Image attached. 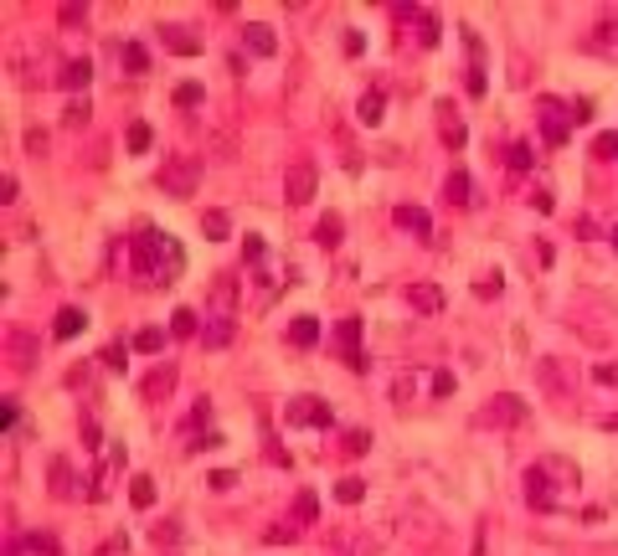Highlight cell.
Wrapping results in <instances>:
<instances>
[{
	"mask_svg": "<svg viewBox=\"0 0 618 556\" xmlns=\"http://www.w3.org/2000/svg\"><path fill=\"white\" fill-rule=\"evenodd\" d=\"M129 263H134L139 283H176L181 268H186V247L160 227H139L129 237Z\"/></svg>",
	"mask_w": 618,
	"mask_h": 556,
	"instance_id": "cell-1",
	"label": "cell"
},
{
	"mask_svg": "<svg viewBox=\"0 0 618 556\" xmlns=\"http://www.w3.org/2000/svg\"><path fill=\"white\" fill-rule=\"evenodd\" d=\"M160 185H165V196H196L201 185V160L196 155H176L165 165V176H160Z\"/></svg>",
	"mask_w": 618,
	"mask_h": 556,
	"instance_id": "cell-2",
	"label": "cell"
},
{
	"mask_svg": "<svg viewBox=\"0 0 618 556\" xmlns=\"http://www.w3.org/2000/svg\"><path fill=\"white\" fill-rule=\"evenodd\" d=\"M284 422L289 428H330L335 412H330V402H320V397H289Z\"/></svg>",
	"mask_w": 618,
	"mask_h": 556,
	"instance_id": "cell-3",
	"label": "cell"
},
{
	"mask_svg": "<svg viewBox=\"0 0 618 556\" xmlns=\"http://www.w3.org/2000/svg\"><path fill=\"white\" fill-rule=\"evenodd\" d=\"M335 351H340V361L351 366V371L371 366V361H366V351H361V320H356V314H345V320L335 325Z\"/></svg>",
	"mask_w": 618,
	"mask_h": 556,
	"instance_id": "cell-4",
	"label": "cell"
},
{
	"mask_svg": "<svg viewBox=\"0 0 618 556\" xmlns=\"http://www.w3.org/2000/svg\"><path fill=\"white\" fill-rule=\"evenodd\" d=\"M541 134H546V145H567V134H572V103L541 98Z\"/></svg>",
	"mask_w": 618,
	"mask_h": 556,
	"instance_id": "cell-5",
	"label": "cell"
},
{
	"mask_svg": "<svg viewBox=\"0 0 618 556\" xmlns=\"http://www.w3.org/2000/svg\"><path fill=\"white\" fill-rule=\"evenodd\" d=\"M314 185H320V176H314V165H309V160L289 165V181H284L289 206H309V201H314Z\"/></svg>",
	"mask_w": 618,
	"mask_h": 556,
	"instance_id": "cell-6",
	"label": "cell"
},
{
	"mask_svg": "<svg viewBox=\"0 0 618 556\" xmlns=\"http://www.w3.org/2000/svg\"><path fill=\"white\" fill-rule=\"evenodd\" d=\"M232 335H237V320H232V314H206V325H201V345H206V351H222Z\"/></svg>",
	"mask_w": 618,
	"mask_h": 556,
	"instance_id": "cell-7",
	"label": "cell"
},
{
	"mask_svg": "<svg viewBox=\"0 0 618 556\" xmlns=\"http://www.w3.org/2000/svg\"><path fill=\"white\" fill-rule=\"evenodd\" d=\"M526 500L536 510H557V495H551V479H546V464H536L526 474Z\"/></svg>",
	"mask_w": 618,
	"mask_h": 556,
	"instance_id": "cell-8",
	"label": "cell"
},
{
	"mask_svg": "<svg viewBox=\"0 0 618 556\" xmlns=\"http://www.w3.org/2000/svg\"><path fill=\"white\" fill-rule=\"evenodd\" d=\"M160 41H165V52H176V57H196L201 52V37H191L186 26H160Z\"/></svg>",
	"mask_w": 618,
	"mask_h": 556,
	"instance_id": "cell-9",
	"label": "cell"
},
{
	"mask_svg": "<svg viewBox=\"0 0 618 556\" xmlns=\"http://www.w3.org/2000/svg\"><path fill=\"white\" fill-rule=\"evenodd\" d=\"M243 41H247V52H253V57H274V52H278V41H274V26H263V21L243 26Z\"/></svg>",
	"mask_w": 618,
	"mask_h": 556,
	"instance_id": "cell-10",
	"label": "cell"
},
{
	"mask_svg": "<svg viewBox=\"0 0 618 556\" xmlns=\"http://www.w3.org/2000/svg\"><path fill=\"white\" fill-rule=\"evenodd\" d=\"M356 119H361L366 129H376L387 119V93L382 88H371V93H361V103H356Z\"/></svg>",
	"mask_w": 618,
	"mask_h": 556,
	"instance_id": "cell-11",
	"label": "cell"
},
{
	"mask_svg": "<svg viewBox=\"0 0 618 556\" xmlns=\"http://www.w3.org/2000/svg\"><path fill=\"white\" fill-rule=\"evenodd\" d=\"M526 418V402L520 397H495V407L480 412V422H520Z\"/></svg>",
	"mask_w": 618,
	"mask_h": 556,
	"instance_id": "cell-12",
	"label": "cell"
},
{
	"mask_svg": "<svg viewBox=\"0 0 618 556\" xmlns=\"http://www.w3.org/2000/svg\"><path fill=\"white\" fill-rule=\"evenodd\" d=\"M83 330H88V314H83L78 304H68V309L57 314V325H52V335H57V340H78Z\"/></svg>",
	"mask_w": 618,
	"mask_h": 556,
	"instance_id": "cell-13",
	"label": "cell"
},
{
	"mask_svg": "<svg viewBox=\"0 0 618 556\" xmlns=\"http://www.w3.org/2000/svg\"><path fill=\"white\" fill-rule=\"evenodd\" d=\"M57 83H62V88H68V93H83V88H88V83H93V62H88V57L68 62V68L57 72Z\"/></svg>",
	"mask_w": 618,
	"mask_h": 556,
	"instance_id": "cell-14",
	"label": "cell"
},
{
	"mask_svg": "<svg viewBox=\"0 0 618 556\" xmlns=\"http://www.w3.org/2000/svg\"><path fill=\"white\" fill-rule=\"evenodd\" d=\"M443 196H449L453 206H474V181H469V170H453V176L443 181Z\"/></svg>",
	"mask_w": 618,
	"mask_h": 556,
	"instance_id": "cell-15",
	"label": "cell"
},
{
	"mask_svg": "<svg viewBox=\"0 0 618 556\" xmlns=\"http://www.w3.org/2000/svg\"><path fill=\"white\" fill-rule=\"evenodd\" d=\"M289 340H294L299 351H309V345H320V320H314V314H299V320L289 325Z\"/></svg>",
	"mask_w": 618,
	"mask_h": 556,
	"instance_id": "cell-16",
	"label": "cell"
},
{
	"mask_svg": "<svg viewBox=\"0 0 618 556\" xmlns=\"http://www.w3.org/2000/svg\"><path fill=\"white\" fill-rule=\"evenodd\" d=\"M397 227H407V232H418V237H428L433 232V216L428 212H422V206H397Z\"/></svg>",
	"mask_w": 618,
	"mask_h": 556,
	"instance_id": "cell-17",
	"label": "cell"
},
{
	"mask_svg": "<svg viewBox=\"0 0 618 556\" xmlns=\"http://www.w3.org/2000/svg\"><path fill=\"white\" fill-rule=\"evenodd\" d=\"M412 309H418V314H438L443 309V289H438V283H418V289H412Z\"/></svg>",
	"mask_w": 618,
	"mask_h": 556,
	"instance_id": "cell-18",
	"label": "cell"
},
{
	"mask_svg": "<svg viewBox=\"0 0 618 556\" xmlns=\"http://www.w3.org/2000/svg\"><path fill=\"white\" fill-rule=\"evenodd\" d=\"M10 356H16V371H31L37 366V340H31L26 330H16L10 335Z\"/></svg>",
	"mask_w": 618,
	"mask_h": 556,
	"instance_id": "cell-19",
	"label": "cell"
},
{
	"mask_svg": "<svg viewBox=\"0 0 618 556\" xmlns=\"http://www.w3.org/2000/svg\"><path fill=\"white\" fill-rule=\"evenodd\" d=\"M119 62H124L134 78H145V72H150V52L139 47V41H124V47H119Z\"/></svg>",
	"mask_w": 618,
	"mask_h": 556,
	"instance_id": "cell-20",
	"label": "cell"
},
{
	"mask_svg": "<svg viewBox=\"0 0 618 556\" xmlns=\"http://www.w3.org/2000/svg\"><path fill=\"white\" fill-rule=\"evenodd\" d=\"M340 237H345V222H340V216H320V227H314V243H320V247H340Z\"/></svg>",
	"mask_w": 618,
	"mask_h": 556,
	"instance_id": "cell-21",
	"label": "cell"
},
{
	"mask_svg": "<svg viewBox=\"0 0 618 556\" xmlns=\"http://www.w3.org/2000/svg\"><path fill=\"white\" fill-rule=\"evenodd\" d=\"M412 21H418V41H422V47H438V37H443L438 16H433V10H422V6H418V16H412Z\"/></svg>",
	"mask_w": 618,
	"mask_h": 556,
	"instance_id": "cell-22",
	"label": "cell"
},
{
	"mask_svg": "<svg viewBox=\"0 0 618 556\" xmlns=\"http://www.w3.org/2000/svg\"><path fill=\"white\" fill-rule=\"evenodd\" d=\"M232 304H237V283L232 278H216V289H212V309L216 314H232ZM237 320V314H232Z\"/></svg>",
	"mask_w": 618,
	"mask_h": 556,
	"instance_id": "cell-23",
	"label": "cell"
},
{
	"mask_svg": "<svg viewBox=\"0 0 618 556\" xmlns=\"http://www.w3.org/2000/svg\"><path fill=\"white\" fill-rule=\"evenodd\" d=\"M129 500H134L139 510H150V505H155V479H150V474H134V479H129Z\"/></svg>",
	"mask_w": 618,
	"mask_h": 556,
	"instance_id": "cell-24",
	"label": "cell"
},
{
	"mask_svg": "<svg viewBox=\"0 0 618 556\" xmlns=\"http://www.w3.org/2000/svg\"><path fill=\"white\" fill-rule=\"evenodd\" d=\"M314 515H320L314 489H299V500H294V526H314Z\"/></svg>",
	"mask_w": 618,
	"mask_h": 556,
	"instance_id": "cell-25",
	"label": "cell"
},
{
	"mask_svg": "<svg viewBox=\"0 0 618 556\" xmlns=\"http://www.w3.org/2000/svg\"><path fill=\"white\" fill-rule=\"evenodd\" d=\"M129 345H134V351H145V356H160V351H165V330H155V325H150V330H139Z\"/></svg>",
	"mask_w": 618,
	"mask_h": 556,
	"instance_id": "cell-26",
	"label": "cell"
},
{
	"mask_svg": "<svg viewBox=\"0 0 618 556\" xmlns=\"http://www.w3.org/2000/svg\"><path fill=\"white\" fill-rule=\"evenodd\" d=\"M335 500H340V505H361L366 500V479H340V484H335Z\"/></svg>",
	"mask_w": 618,
	"mask_h": 556,
	"instance_id": "cell-27",
	"label": "cell"
},
{
	"mask_svg": "<svg viewBox=\"0 0 618 556\" xmlns=\"http://www.w3.org/2000/svg\"><path fill=\"white\" fill-rule=\"evenodd\" d=\"M155 145V129L139 119V124H129V155H145V150Z\"/></svg>",
	"mask_w": 618,
	"mask_h": 556,
	"instance_id": "cell-28",
	"label": "cell"
},
{
	"mask_svg": "<svg viewBox=\"0 0 618 556\" xmlns=\"http://www.w3.org/2000/svg\"><path fill=\"white\" fill-rule=\"evenodd\" d=\"M170 387H176V366H160V371H155V376H150V381H145V397H165V391H170Z\"/></svg>",
	"mask_w": 618,
	"mask_h": 556,
	"instance_id": "cell-29",
	"label": "cell"
},
{
	"mask_svg": "<svg viewBox=\"0 0 618 556\" xmlns=\"http://www.w3.org/2000/svg\"><path fill=\"white\" fill-rule=\"evenodd\" d=\"M227 227H232V222H227V212H206V216H201V232H206V243H222V237H227Z\"/></svg>",
	"mask_w": 618,
	"mask_h": 556,
	"instance_id": "cell-30",
	"label": "cell"
},
{
	"mask_svg": "<svg viewBox=\"0 0 618 556\" xmlns=\"http://www.w3.org/2000/svg\"><path fill=\"white\" fill-rule=\"evenodd\" d=\"M170 335H201L196 309H176V314H170Z\"/></svg>",
	"mask_w": 618,
	"mask_h": 556,
	"instance_id": "cell-31",
	"label": "cell"
},
{
	"mask_svg": "<svg viewBox=\"0 0 618 556\" xmlns=\"http://www.w3.org/2000/svg\"><path fill=\"white\" fill-rule=\"evenodd\" d=\"M176 103H181V108H201V103H206V88H201V83H181V88H176Z\"/></svg>",
	"mask_w": 618,
	"mask_h": 556,
	"instance_id": "cell-32",
	"label": "cell"
},
{
	"mask_svg": "<svg viewBox=\"0 0 618 556\" xmlns=\"http://www.w3.org/2000/svg\"><path fill=\"white\" fill-rule=\"evenodd\" d=\"M505 155H511V170H520V176H526V170L536 165V150H531V145H511Z\"/></svg>",
	"mask_w": 618,
	"mask_h": 556,
	"instance_id": "cell-33",
	"label": "cell"
},
{
	"mask_svg": "<svg viewBox=\"0 0 618 556\" xmlns=\"http://www.w3.org/2000/svg\"><path fill=\"white\" fill-rule=\"evenodd\" d=\"M129 351H134V345L114 340V345H108V351H103V366H108V371H124V366H129Z\"/></svg>",
	"mask_w": 618,
	"mask_h": 556,
	"instance_id": "cell-34",
	"label": "cell"
},
{
	"mask_svg": "<svg viewBox=\"0 0 618 556\" xmlns=\"http://www.w3.org/2000/svg\"><path fill=\"white\" fill-rule=\"evenodd\" d=\"M0 422H6V433H21V402L16 397L0 402Z\"/></svg>",
	"mask_w": 618,
	"mask_h": 556,
	"instance_id": "cell-35",
	"label": "cell"
},
{
	"mask_svg": "<svg viewBox=\"0 0 618 556\" xmlns=\"http://www.w3.org/2000/svg\"><path fill=\"white\" fill-rule=\"evenodd\" d=\"M464 139H469V129H464L459 119H443V145H449V150H459Z\"/></svg>",
	"mask_w": 618,
	"mask_h": 556,
	"instance_id": "cell-36",
	"label": "cell"
},
{
	"mask_svg": "<svg viewBox=\"0 0 618 556\" xmlns=\"http://www.w3.org/2000/svg\"><path fill=\"white\" fill-rule=\"evenodd\" d=\"M345 453H356V459H361V453H371V433H366V428L345 433Z\"/></svg>",
	"mask_w": 618,
	"mask_h": 556,
	"instance_id": "cell-37",
	"label": "cell"
},
{
	"mask_svg": "<svg viewBox=\"0 0 618 556\" xmlns=\"http://www.w3.org/2000/svg\"><path fill=\"white\" fill-rule=\"evenodd\" d=\"M57 21H62V26H83V21H88V6H78V0H68V6L57 10Z\"/></svg>",
	"mask_w": 618,
	"mask_h": 556,
	"instance_id": "cell-38",
	"label": "cell"
},
{
	"mask_svg": "<svg viewBox=\"0 0 618 556\" xmlns=\"http://www.w3.org/2000/svg\"><path fill=\"white\" fill-rule=\"evenodd\" d=\"M26 546L37 551V556H57V541H52L47 531H31V536H26Z\"/></svg>",
	"mask_w": 618,
	"mask_h": 556,
	"instance_id": "cell-39",
	"label": "cell"
},
{
	"mask_svg": "<svg viewBox=\"0 0 618 556\" xmlns=\"http://www.w3.org/2000/svg\"><path fill=\"white\" fill-rule=\"evenodd\" d=\"M88 114H93V108H88V98H72V103H68V114H62V119H68V124L78 129V124H88Z\"/></svg>",
	"mask_w": 618,
	"mask_h": 556,
	"instance_id": "cell-40",
	"label": "cell"
},
{
	"mask_svg": "<svg viewBox=\"0 0 618 556\" xmlns=\"http://www.w3.org/2000/svg\"><path fill=\"white\" fill-rule=\"evenodd\" d=\"M453 387H459L453 371H433V397H453Z\"/></svg>",
	"mask_w": 618,
	"mask_h": 556,
	"instance_id": "cell-41",
	"label": "cell"
},
{
	"mask_svg": "<svg viewBox=\"0 0 618 556\" xmlns=\"http://www.w3.org/2000/svg\"><path fill=\"white\" fill-rule=\"evenodd\" d=\"M263 253H268V247H263V237H253V232H247V237H243V258H247V263H263Z\"/></svg>",
	"mask_w": 618,
	"mask_h": 556,
	"instance_id": "cell-42",
	"label": "cell"
},
{
	"mask_svg": "<svg viewBox=\"0 0 618 556\" xmlns=\"http://www.w3.org/2000/svg\"><path fill=\"white\" fill-rule=\"evenodd\" d=\"M206 484H212L216 495H227V489L237 484V474H232V469H216V474H206Z\"/></svg>",
	"mask_w": 618,
	"mask_h": 556,
	"instance_id": "cell-43",
	"label": "cell"
},
{
	"mask_svg": "<svg viewBox=\"0 0 618 556\" xmlns=\"http://www.w3.org/2000/svg\"><path fill=\"white\" fill-rule=\"evenodd\" d=\"M593 155L613 160V155H618V134H598V139H593Z\"/></svg>",
	"mask_w": 618,
	"mask_h": 556,
	"instance_id": "cell-44",
	"label": "cell"
},
{
	"mask_svg": "<svg viewBox=\"0 0 618 556\" xmlns=\"http://www.w3.org/2000/svg\"><path fill=\"white\" fill-rule=\"evenodd\" d=\"M572 124H593V98H572Z\"/></svg>",
	"mask_w": 618,
	"mask_h": 556,
	"instance_id": "cell-45",
	"label": "cell"
},
{
	"mask_svg": "<svg viewBox=\"0 0 618 556\" xmlns=\"http://www.w3.org/2000/svg\"><path fill=\"white\" fill-rule=\"evenodd\" d=\"M222 433H212V428H206V433H196V443H191V449H196V453H206V449H222Z\"/></svg>",
	"mask_w": 618,
	"mask_h": 556,
	"instance_id": "cell-46",
	"label": "cell"
},
{
	"mask_svg": "<svg viewBox=\"0 0 618 556\" xmlns=\"http://www.w3.org/2000/svg\"><path fill=\"white\" fill-rule=\"evenodd\" d=\"M52 479H57L52 489H57V495H68V459H52Z\"/></svg>",
	"mask_w": 618,
	"mask_h": 556,
	"instance_id": "cell-47",
	"label": "cell"
},
{
	"mask_svg": "<svg viewBox=\"0 0 618 556\" xmlns=\"http://www.w3.org/2000/svg\"><path fill=\"white\" fill-rule=\"evenodd\" d=\"M201 422H212V402H196V407H191V428H201Z\"/></svg>",
	"mask_w": 618,
	"mask_h": 556,
	"instance_id": "cell-48",
	"label": "cell"
},
{
	"mask_svg": "<svg viewBox=\"0 0 618 556\" xmlns=\"http://www.w3.org/2000/svg\"><path fill=\"white\" fill-rule=\"evenodd\" d=\"M155 541H160V546H165V541H181V526H176V520H165V526H155Z\"/></svg>",
	"mask_w": 618,
	"mask_h": 556,
	"instance_id": "cell-49",
	"label": "cell"
},
{
	"mask_svg": "<svg viewBox=\"0 0 618 556\" xmlns=\"http://www.w3.org/2000/svg\"><path fill=\"white\" fill-rule=\"evenodd\" d=\"M541 381H546L551 391H562V376H557V361H541Z\"/></svg>",
	"mask_w": 618,
	"mask_h": 556,
	"instance_id": "cell-50",
	"label": "cell"
},
{
	"mask_svg": "<svg viewBox=\"0 0 618 556\" xmlns=\"http://www.w3.org/2000/svg\"><path fill=\"white\" fill-rule=\"evenodd\" d=\"M593 381H603V387H613V381H618V366H608V361H603V366H593Z\"/></svg>",
	"mask_w": 618,
	"mask_h": 556,
	"instance_id": "cell-51",
	"label": "cell"
},
{
	"mask_svg": "<svg viewBox=\"0 0 618 556\" xmlns=\"http://www.w3.org/2000/svg\"><path fill=\"white\" fill-rule=\"evenodd\" d=\"M83 449H103V438H99V422H83Z\"/></svg>",
	"mask_w": 618,
	"mask_h": 556,
	"instance_id": "cell-52",
	"label": "cell"
},
{
	"mask_svg": "<svg viewBox=\"0 0 618 556\" xmlns=\"http://www.w3.org/2000/svg\"><path fill=\"white\" fill-rule=\"evenodd\" d=\"M345 52H351V57H361V52H366V37H361V31H345Z\"/></svg>",
	"mask_w": 618,
	"mask_h": 556,
	"instance_id": "cell-53",
	"label": "cell"
},
{
	"mask_svg": "<svg viewBox=\"0 0 618 556\" xmlns=\"http://www.w3.org/2000/svg\"><path fill=\"white\" fill-rule=\"evenodd\" d=\"M26 150H31V155H47V134H41V129H31V134H26Z\"/></svg>",
	"mask_w": 618,
	"mask_h": 556,
	"instance_id": "cell-54",
	"label": "cell"
},
{
	"mask_svg": "<svg viewBox=\"0 0 618 556\" xmlns=\"http://www.w3.org/2000/svg\"><path fill=\"white\" fill-rule=\"evenodd\" d=\"M263 541H268V546H284V541H294V526H289V531H284V526H274Z\"/></svg>",
	"mask_w": 618,
	"mask_h": 556,
	"instance_id": "cell-55",
	"label": "cell"
},
{
	"mask_svg": "<svg viewBox=\"0 0 618 556\" xmlns=\"http://www.w3.org/2000/svg\"><path fill=\"white\" fill-rule=\"evenodd\" d=\"M392 397H397V402L412 397V376H397V381H392Z\"/></svg>",
	"mask_w": 618,
	"mask_h": 556,
	"instance_id": "cell-56",
	"label": "cell"
},
{
	"mask_svg": "<svg viewBox=\"0 0 618 556\" xmlns=\"http://www.w3.org/2000/svg\"><path fill=\"white\" fill-rule=\"evenodd\" d=\"M603 428H613V433H618V418H608V422H603Z\"/></svg>",
	"mask_w": 618,
	"mask_h": 556,
	"instance_id": "cell-57",
	"label": "cell"
},
{
	"mask_svg": "<svg viewBox=\"0 0 618 556\" xmlns=\"http://www.w3.org/2000/svg\"><path fill=\"white\" fill-rule=\"evenodd\" d=\"M613 247H618V227H613Z\"/></svg>",
	"mask_w": 618,
	"mask_h": 556,
	"instance_id": "cell-58",
	"label": "cell"
}]
</instances>
